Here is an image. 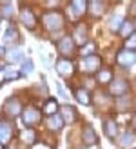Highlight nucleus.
I'll return each instance as SVG.
<instances>
[{
  "label": "nucleus",
  "instance_id": "nucleus-1",
  "mask_svg": "<svg viewBox=\"0 0 136 149\" xmlns=\"http://www.w3.org/2000/svg\"><path fill=\"white\" fill-rule=\"evenodd\" d=\"M44 26L47 27V31H58L64 27V17L60 11H49L42 17Z\"/></svg>",
  "mask_w": 136,
  "mask_h": 149
},
{
  "label": "nucleus",
  "instance_id": "nucleus-2",
  "mask_svg": "<svg viewBox=\"0 0 136 149\" xmlns=\"http://www.w3.org/2000/svg\"><path fill=\"white\" fill-rule=\"evenodd\" d=\"M40 111L36 109V107H33V106H29V107H26L24 111H22V120H24V124L27 125V127H33V125H36L40 122Z\"/></svg>",
  "mask_w": 136,
  "mask_h": 149
},
{
  "label": "nucleus",
  "instance_id": "nucleus-3",
  "mask_svg": "<svg viewBox=\"0 0 136 149\" xmlns=\"http://www.w3.org/2000/svg\"><path fill=\"white\" fill-rule=\"evenodd\" d=\"M56 73L60 74V77H64V78H69L71 74L74 73V62L69 60V58H60V60L56 62Z\"/></svg>",
  "mask_w": 136,
  "mask_h": 149
},
{
  "label": "nucleus",
  "instance_id": "nucleus-4",
  "mask_svg": "<svg viewBox=\"0 0 136 149\" xmlns=\"http://www.w3.org/2000/svg\"><path fill=\"white\" fill-rule=\"evenodd\" d=\"M2 111H4V115H6L7 118H15V116H18V115L22 113V106H20L18 98H9V100H6Z\"/></svg>",
  "mask_w": 136,
  "mask_h": 149
},
{
  "label": "nucleus",
  "instance_id": "nucleus-5",
  "mask_svg": "<svg viewBox=\"0 0 136 149\" xmlns=\"http://www.w3.org/2000/svg\"><path fill=\"white\" fill-rule=\"evenodd\" d=\"M116 62L120 65H124V68H131V65L136 64V53L134 51H129V49H122L116 55Z\"/></svg>",
  "mask_w": 136,
  "mask_h": 149
},
{
  "label": "nucleus",
  "instance_id": "nucleus-6",
  "mask_svg": "<svg viewBox=\"0 0 136 149\" xmlns=\"http://www.w3.org/2000/svg\"><path fill=\"white\" fill-rule=\"evenodd\" d=\"M58 51L64 58H69L73 53H74V40L73 36H64L62 40L58 42Z\"/></svg>",
  "mask_w": 136,
  "mask_h": 149
},
{
  "label": "nucleus",
  "instance_id": "nucleus-7",
  "mask_svg": "<svg viewBox=\"0 0 136 149\" xmlns=\"http://www.w3.org/2000/svg\"><path fill=\"white\" fill-rule=\"evenodd\" d=\"M13 138V125L7 120H0V144H7Z\"/></svg>",
  "mask_w": 136,
  "mask_h": 149
},
{
  "label": "nucleus",
  "instance_id": "nucleus-8",
  "mask_svg": "<svg viewBox=\"0 0 136 149\" xmlns=\"http://www.w3.org/2000/svg\"><path fill=\"white\" fill-rule=\"evenodd\" d=\"M127 89H129V84H127L125 80H122V78H116V80H112V82H111L109 91H111V95L122 96V95L127 93Z\"/></svg>",
  "mask_w": 136,
  "mask_h": 149
},
{
  "label": "nucleus",
  "instance_id": "nucleus-9",
  "mask_svg": "<svg viewBox=\"0 0 136 149\" xmlns=\"http://www.w3.org/2000/svg\"><path fill=\"white\" fill-rule=\"evenodd\" d=\"M100 58H98L96 55H91V56H84V69L87 73H96L98 69H100Z\"/></svg>",
  "mask_w": 136,
  "mask_h": 149
},
{
  "label": "nucleus",
  "instance_id": "nucleus-10",
  "mask_svg": "<svg viewBox=\"0 0 136 149\" xmlns=\"http://www.w3.org/2000/svg\"><path fill=\"white\" fill-rule=\"evenodd\" d=\"M60 116H62V120L64 124H73L74 120H76V111H74V107L71 106H62L60 107Z\"/></svg>",
  "mask_w": 136,
  "mask_h": 149
},
{
  "label": "nucleus",
  "instance_id": "nucleus-11",
  "mask_svg": "<svg viewBox=\"0 0 136 149\" xmlns=\"http://www.w3.org/2000/svg\"><path fill=\"white\" fill-rule=\"evenodd\" d=\"M20 18H22V24H24L26 27H29V29H33V27L36 26V17L33 15L31 9H27V7H24V9H22Z\"/></svg>",
  "mask_w": 136,
  "mask_h": 149
},
{
  "label": "nucleus",
  "instance_id": "nucleus-12",
  "mask_svg": "<svg viewBox=\"0 0 136 149\" xmlns=\"http://www.w3.org/2000/svg\"><path fill=\"white\" fill-rule=\"evenodd\" d=\"M73 40H74V44H78V46H85V42H87V27L84 24H80L76 29H74Z\"/></svg>",
  "mask_w": 136,
  "mask_h": 149
},
{
  "label": "nucleus",
  "instance_id": "nucleus-13",
  "mask_svg": "<svg viewBox=\"0 0 136 149\" xmlns=\"http://www.w3.org/2000/svg\"><path fill=\"white\" fill-rule=\"evenodd\" d=\"M85 9H87V2H85V0H73V2H71V13H73L74 18L82 17V15L85 13Z\"/></svg>",
  "mask_w": 136,
  "mask_h": 149
},
{
  "label": "nucleus",
  "instance_id": "nucleus-14",
  "mask_svg": "<svg viewBox=\"0 0 136 149\" xmlns=\"http://www.w3.org/2000/svg\"><path fill=\"white\" fill-rule=\"evenodd\" d=\"M47 127H49L51 131H60V129L64 127V120H62V116H60L58 113L47 116Z\"/></svg>",
  "mask_w": 136,
  "mask_h": 149
},
{
  "label": "nucleus",
  "instance_id": "nucleus-15",
  "mask_svg": "<svg viewBox=\"0 0 136 149\" xmlns=\"http://www.w3.org/2000/svg\"><path fill=\"white\" fill-rule=\"evenodd\" d=\"M74 96H76V100L80 104H84V106H89V104H91V95H89L87 89H84V87L74 89Z\"/></svg>",
  "mask_w": 136,
  "mask_h": 149
},
{
  "label": "nucleus",
  "instance_id": "nucleus-16",
  "mask_svg": "<svg viewBox=\"0 0 136 149\" xmlns=\"http://www.w3.org/2000/svg\"><path fill=\"white\" fill-rule=\"evenodd\" d=\"M22 56H24V55H22V49H20V47H11V49L6 53V58H7V62H9V64L20 62Z\"/></svg>",
  "mask_w": 136,
  "mask_h": 149
},
{
  "label": "nucleus",
  "instance_id": "nucleus-17",
  "mask_svg": "<svg viewBox=\"0 0 136 149\" xmlns=\"http://www.w3.org/2000/svg\"><path fill=\"white\" fill-rule=\"evenodd\" d=\"M96 133H94V129L91 127V125H87V127L84 129V142L87 144V146H94L96 144Z\"/></svg>",
  "mask_w": 136,
  "mask_h": 149
},
{
  "label": "nucleus",
  "instance_id": "nucleus-18",
  "mask_svg": "<svg viewBox=\"0 0 136 149\" xmlns=\"http://www.w3.org/2000/svg\"><path fill=\"white\" fill-rule=\"evenodd\" d=\"M103 127H105V135H107L109 138H114L116 136V131H118V127H116V122L114 120H105L103 122Z\"/></svg>",
  "mask_w": 136,
  "mask_h": 149
},
{
  "label": "nucleus",
  "instance_id": "nucleus-19",
  "mask_svg": "<svg viewBox=\"0 0 136 149\" xmlns=\"http://www.w3.org/2000/svg\"><path fill=\"white\" fill-rule=\"evenodd\" d=\"M44 113L47 115V116L56 115V113H58V102L53 100V98H49L47 102H45V106H44Z\"/></svg>",
  "mask_w": 136,
  "mask_h": 149
},
{
  "label": "nucleus",
  "instance_id": "nucleus-20",
  "mask_svg": "<svg viewBox=\"0 0 136 149\" xmlns=\"http://www.w3.org/2000/svg\"><path fill=\"white\" fill-rule=\"evenodd\" d=\"M87 7L91 9V13H93V17H100L102 11H103V4L100 2V0H93V2H89Z\"/></svg>",
  "mask_w": 136,
  "mask_h": 149
},
{
  "label": "nucleus",
  "instance_id": "nucleus-21",
  "mask_svg": "<svg viewBox=\"0 0 136 149\" xmlns=\"http://www.w3.org/2000/svg\"><path fill=\"white\" fill-rule=\"evenodd\" d=\"M98 82H100V84H111L112 82L111 69H100L98 71Z\"/></svg>",
  "mask_w": 136,
  "mask_h": 149
},
{
  "label": "nucleus",
  "instance_id": "nucleus-22",
  "mask_svg": "<svg viewBox=\"0 0 136 149\" xmlns=\"http://www.w3.org/2000/svg\"><path fill=\"white\" fill-rule=\"evenodd\" d=\"M122 24H124V17H122V15H112L111 20H109V27L112 29V31H120Z\"/></svg>",
  "mask_w": 136,
  "mask_h": 149
},
{
  "label": "nucleus",
  "instance_id": "nucleus-23",
  "mask_svg": "<svg viewBox=\"0 0 136 149\" xmlns=\"http://www.w3.org/2000/svg\"><path fill=\"white\" fill-rule=\"evenodd\" d=\"M20 138H22V142H26V144H35L36 133H35L33 129H26V131L20 133Z\"/></svg>",
  "mask_w": 136,
  "mask_h": 149
},
{
  "label": "nucleus",
  "instance_id": "nucleus-24",
  "mask_svg": "<svg viewBox=\"0 0 136 149\" xmlns=\"http://www.w3.org/2000/svg\"><path fill=\"white\" fill-rule=\"evenodd\" d=\"M133 31H134V24H131V22H124L122 27H120V33H122L124 36H127V38L133 35Z\"/></svg>",
  "mask_w": 136,
  "mask_h": 149
},
{
  "label": "nucleus",
  "instance_id": "nucleus-25",
  "mask_svg": "<svg viewBox=\"0 0 136 149\" xmlns=\"http://www.w3.org/2000/svg\"><path fill=\"white\" fill-rule=\"evenodd\" d=\"M17 36H18V31H17V27H9V29H7V31H6V36H4V42L6 44H9V42H13L15 38H17Z\"/></svg>",
  "mask_w": 136,
  "mask_h": 149
},
{
  "label": "nucleus",
  "instance_id": "nucleus-26",
  "mask_svg": "<svg viewBox=\"0 0 136 149\" xmlns=\"http://www.w3.org/2000/svg\"><path fill=\"white\" fill-rule=\"evenodd\" d=\"M133 140H134V135H133L131 131H127L125 135L122 136V140H120V144H122L124 147H127V146H131V144H133Z\"/></svg>",
  "mask_w": 136,
  "mask_h": 149
},
{
  "label": "nucleus",
  "instance_id": "nucleus-27",
  "mask_svg": "<svg viewBox=\"0 0 136 149\" xmlns=\"http://www.w3.org/2000/svg\"><path fill=\"white\" fill-rule=\"evenodd\" d=\"M35 69V65L31 60H24V64H22V74H29V73H33Z\"/></svg>",
  "mask_w": 136,
  "mask_h": 149
},
{
  "label": "nucleus",
  "instance_id": "nucleus-28",
  "mask_svg": "<svg viewBox=\"0 0 136 149\" xmlns=\"http://www.w3.org/2000/svg\"><path fill=\"white\" fill-rule=\"evenodd\" d=\"M0 9H2V15H4V17H11V15H13V4L6 2V4L0 6Z\"/></svg>",
  "mask_w": 136,
  "mask_h": 149
},
{
  "label": "nucleus",
  "instance_id": "nucleus-29",
  "mask_svg": "<svg viewBox=\"0 0 136 149\" xmlns=\"http://www.w3.org/2000/svg\"><path fill=\"white\" fill-rule=\"evenodd\" d=\"M125 49H136V33H133L129 38H127V42H125Z\"/></svg>",
  "mask_w": 136,
  "mask_h": 149
},
{
  "label": "nucleus",
  "instance_id": "nucleus-30",
  "mask_svg": "<svg viewBox=\"0 0 136 149\" xmlns=\"http://www.w3.org/2000/svg\"><path fill=\"white\" fill-rule=\"evenodd\" d=\"M93 51H94V44H85V46L84 47H82V55H84V56H91V55H93Z\"/></svg>",
  "mask_w": 136,
  "mask_h": 149
},
{
  "label": "nucleus",
  "instance_id": "nucleus-31",
  "mask_svg": "<svg viewBox=\"0 0 136 149\" xmlns=\"http://www.w3.org/2000/svg\"><path fill=\"white\" fill-rule=\"evenodd\" d=\"M18 77H20V74H18L17 71H15V73H13V71H7V74H6V80H11V78H18Z\"/></svg>",
  "mask_w": 136,
  "mask_h": 149
},
{
  "label": "nucleus",
  "instance_id": "nucleus-32",
  "mask_svg": "<svg viewBox=\"0 0 136 149\" xmlns=\"http://www.w3.org/2000/svg\"><path fill=\"white\" fill-rule=\"evenodd\" d=\"M33 149H51V147H49V146H45V144H35Z\"/></svg>",
  "mask_w": 136,
  "mask_h": 149
},
{
  "label": "nucleus",
  "instance_id": "nucleus-33",
  "mask_svg": "<svg viewBox=\"0 0 136 149\" xmlns=\"http://www.w3.org/2000/svg\"><path fill=\"white\" fill-rule=\"evenodd\" d=\"M58 93H60V96H64V98H67V95H65V91H64V87L58 84Z\"/></svg>",
  "mask_w": 136,
  "mask_h": 149
},
{
  "label": "nucleus",
  "instance_id": "nucleus-34",
  "mask_svg": "<svg viewBox=\"0 0 136 149\" xmlns=\"http://www.w3.org/2000/svg\"><path fill=\"white\" fill-rule=\"evenodd\" d=\"M131 13H133V15H136V2H133V4H131Z\"/></svg>",
  "mask_w": 136,
  "mask_h": 149
},
{
  "label": "nucleus",
  "instance_id": "nucleus-35",
  "mask_svg": "<svg viewBox=\"0 0 136 149\" xmlns=\"http://www.w3.org/2000/svg\"><path fill=\"white\" fill-rule=\"evenodd\" d=\"M4 53V47H0V55H2Z\"/></svg>",
  "mask_w": 136,
  "mask_h": 149
},
{
  "label": "nucleus",
  "instance_id": "nucleus-36",
  "mask_svg": "<svg viewBox=\"0 0 136 149\" xmlns=\"http://www.w3.org/2000/svg\"><path fill=\"white\" fill-rule=\"evenodd\" d=\"M0 149H4V146H2V144H0Z\"/></svg>",
  "mask_w": 136,
  "mask_h": 149
},
{
  "label": "nucleus",
  "instance_id": "nucleus-37",
  "mask_svg": "<svg viewBox=\"0 0 136 149\" xmlns=\"http://www.w3.org/2000/svg\"><path fill=\"white\" fill-rule=\"evenodd\" d=\"M134 124H136V116H134Z\"/></svg>",
  "mask_w": 136,
  "mask_h": 149
},
{
  "label": "nucleus",
  "instance_id": "nucleus-38",
  "mask_svg": "<svg viewBox=\"0 0 136 149\" xmlns=\"http://www.w3.org/2000/svg\"><path fill=\"white\" fill-rule=\"evenodd\" d=\"M134 27H136V26H134Z\"/></svg>",
  "mask_w": 136,
  "mask_h": 149
}]
</instances>
